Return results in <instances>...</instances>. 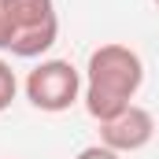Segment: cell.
<instances>
[{"label": "cell", "mask_w": 159, "mask_h": 159, "mask_svg": "<svg viewBox=\"0 0 159 159\" xmlns=\"http://www.w3.org/2000/svg\"><path fill=\"white\" fill-rule=\"evenodd\" d=\"M156 4H159V0H156Z\"/></svg>", "instance_id": "cell-7"}, {"label": "cell", "mask_w": 159, "mask_h": 159, "mask_svg": "<svg viewBox=\"0 0 159 159\" xmlns=\"http://www.w3.org/2000/svg\"><path fill=\"white\" fill-rule=\"evenodd\" d=\"M0 11L15 30V41L7 52L19 59H34L41 52H48L59 37L56 0H0Z\"/></svg>", "instance_id": "cell-2"}, {"label": "cell", "mask_w": 159, "mask_h": 159, "mask_svg": "<svg viewBox=\"0 0 159 159\" xmlns=\"http://www.w3.org/2000/svg\"><path fill=\"white\" fill-rule=\"evenodd\" d=\"M152 133H156V119L144 111V107H137V104H129L126 111H119L115 119L100 122V144H107L111 152H137V148H144L148 141H152Z\"/></svg>", "instance_id": "cell-4"}, {"label": "cell", "mask_w": 159, "mask_h": 159, "mask_svg": "<svg viewBox=\"0 0 159 159\" xmlns=\"http://www.w3.org/2000/svg\"><path fill=\"white\" fill-rule=\"evenodd\" d=\"M15 93H19V78H15L11 63H4V59H0V111H7V107H11Z\"/></svg>", "instance_id": "cell-5"}, {"label": "cell", "mask_w": 159, "mask_h": 159, "mask_svg": "<svg viewBox=\"0 0 159 159\" xmlns=\"http://www.w3.org/2000/svg\"><path fill=\"white\" fill-rule=\"evenodd\" d=\"M144 85V63L129 44H100L85 67V111L96 122L115 119Z\"/></svg>", "instance_id": "cell-1"}, {"label": "cell", "mask_w": 159, "mask_h": 159, "mask_svg": "<svg viewBox=\"0 0 159 159\" xmlns=\"http://www.w3.org/2000/svg\"><path fill=\"white\" fill-rule=\"evenodd\" d=\"M81 96V74L70 59H44L26 74V100L37 111H67Z\"/></svg>", "instance_id": "cell-3"}, {"label": "cell", "mask_w": 159, "mask_h": 159, "mask_svg": "<svg viewBox=\"0 0 159 159\" xmlns=\"http://www.w3.org/2000/svg\"><path fill=\"white\" fill-rule=\"evenodd\" d=\"M78 159H122L119 152H111L107 144H89V148H81Z\"/></svg>", "instance_id": "cell-6"}]
</instances>
